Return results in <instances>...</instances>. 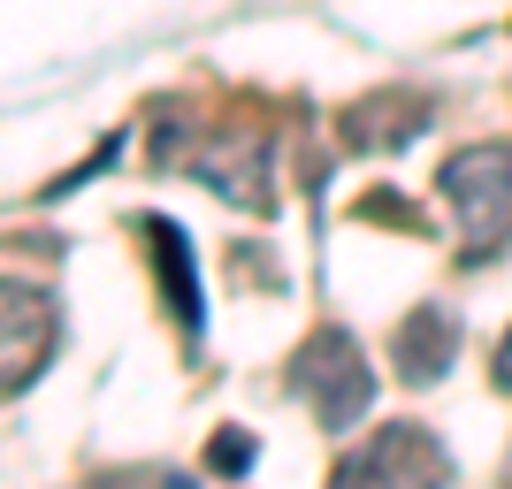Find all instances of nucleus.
I'll use <instances>...</instances> for the list:
<instances>
[{"label":"nucleus","mask_w":512,"mask_h":489,"mask_svg":"<svg viewBox=\"0 0 512 489\" xmlns=\"http://www.w3.org/2000/svg\"><path fill=\"white\" fill-rule=\"evenodd\" d=\"M146 489H184V482H146Z\"/></svg>","instance_id":"obj_9"},{"label":"nucleus","mask_w":512,"mask_h":489,"mask_svg":"<svg viewBox=\"0 0 512 489\" xmlns=\"http://www.w3.org/2000/svg\"><path fill=\"white\" fill-rule=\"evenodd\" d=\"M291 390L306 398V413H314L321 428H352L367 413V398H375V375H367V352L344 329H314V337L299 344V360H291Z\"/></svg>","instance_id":"obj_2"},{"label":"nucleus","mask_w":512,"mask_h":489,"mask_svg":"<svg viewBox=\"0 0 512 489\" xmlns=\"http://www.w3.org/2000/svg\"><path fill=\"white\" fill-rule=\"evenodd\" d=\"M444 199L459 214V237H467V253H497L512 237V146H459L444 161Z\"/></svg>","instance_id":"obj_1"},{"label":"nucleus","mask_w":512,"mask_h":489,"mask_svg":"<svg viewBox=\"0 0 512 489\" xmlns=\"http://www.w3.org/2000/svg\"><path fill=\"white\" fill-rule=\"evenodd\" d=\"M329 489H451V451L421 421H390L344 459Z\"/></svg>","instance_id":"obj_3"},{"label":"nucleus","mask_w":512,"mask_h":489,"mask_svg":"<svg viewBox=\"0 0 512 489\" xmlns=\"http://www.w3.org/2000/svg\"><path fill=\"white\" fill-rule=\"evenodd\" d=\"M497 390L512 398V329H505V344H497Z\"/></svg>","instance_id":"obj_8"},{"label":"nucleus","mask_w":512,"mask_h":489,"mask_svg":"<svg viewBox=\"0 0 512 489\" xmlns=\"http://www.w3.org/2000/svg\"><path fill=\"white\" fill-rule=\"evenodd\" d=\"M192 176L207 192L253 207V214L276 207V192H268V138H260V130H222L207 153H192Z\"/></svg>","instance_id":"obj_5"},{"label":"nucleus","mask_w":512,"mask_h":489,"mask_svg":"<svg viewBox=\"0 0 512 489\" xmlns=\"http://www.w3.org/2000/svg\"><path fill=\"white\" fill-rule=\"evenodd\" d=\"M54 337H62L54 298H46L39 283H23V276H0V390L39 383V367H46V352H54Z\"/></svg>","instance_id":"obj_4"},{"label":"nucleus","mask_w":512,"mask_h":489,"mask_svg":"<svg viewBox=\"0 0 512 489\" xmlns=\"http://www.w3.org/2000/svg\"><path fill=\"white\" fill-rule=\"evenodd\" d=\"M451 352H459L451 306H421V314L398 329V367H406V383H436V375L451 367Z\"/></svg>","instance_id":"obj_6"},{"label":"nucleus","mask_w":512,"mask_h":489,"mask_svg":"<svg viewBox=\"0 0 512 489\" xmlns=\"http://www.w3.org/2000/svg\"><path fill=\"white\" fill-rule=\"evenodd\" d=\"M421 123H428V100H413V92H383V100H360V107H352V123H344V130H352V146H375V153H383V146H406Z\"/></svg>","instance_id":"obj_7"}]
</instances>
